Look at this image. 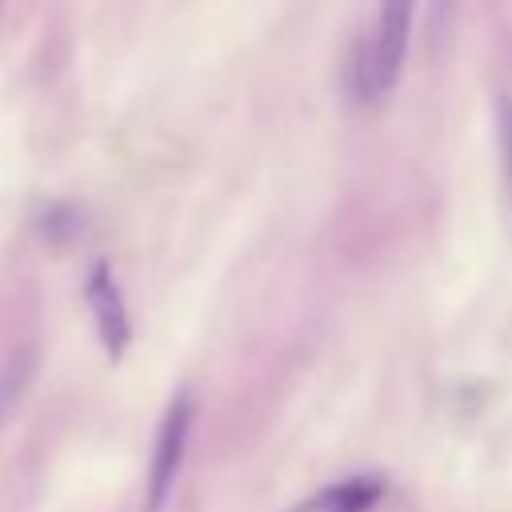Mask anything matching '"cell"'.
Listing matches in <instances>:
<instances>
[{
    "label": "cell",
    "instance_id": "obj_3",
    "mask_svg": "<svg viewBox=\"0 0 512 512\" xmlns=\"http://www.w3.org/2000/svg\"><path fill=\"white\" fill-rule=\"evenodd\" d=\"M84 296H88V308H92V320H96V336H100L108 360L116 364L132 344V320H128V304H124V292H120L108 260L92 264Z\"/></svg>",
    "mask_w": 512,
    "mask_h": 512
},
{
    "label": "cell",
    "instance_id": "obj_4",
    "mask_svg": "<svg viewBox=\"0 0 512 512\" xmlns=\"http://www.w3.org/2000/svg\"><path fill=\"white\" fill-rule=\"evenodd\" d=\"M380 496V480H352V484H340L332 492H324L320 500L304 504L300 512H312V508H324V512H368Z\"/></svg>",
    "mask_w": 512,
    "mask_h": 512
},
{
    "label": "cell",
    "instance_id": "obj_2",
    "mask_svg": "<svg viewBox=\"0 0 512 512\" xmlns=\"http://www.w3.org/2000/svg\"><path fill=\"white\" fill-rule=\"evenodd\" d=\"M192 396L176 392L160 428H156V444H152V464H148V484H144V512H164L172 484L180 476L184 464V448H188V432H192Z\"/></svg>",
    "mask_w": 512,
    "mask_h": 512
},
{
    "label": "cell",
    "instance_id": "obj_1",
    "mask_svg": "<svg viewBox=\"0 0 512 512\" xmlns=\"http://www.w3.org/2000/svg\"><path fill=\"white\" fill-rule=\"evenodd\" d=\"M412 12H416V0H380L376 32H372V40L364 48V64H360L364 92H388L396 84L404 52H408V36H412Z\"/></svg>",
    "mask_w": 512,
    "mask_h": 512
},
{
    "label": "cell",
    "instance_id": "obj_5",
    "mask_svg": "<svg viewBox=\"0 0 512 512\" xmlns=\"http://www.w3.org/2000/svg\"><path fill=\"white\" fill-rule=\"evenodd\" d=\"M36 228H40L44 240L68 244V240H76L84 232V212L76 204H44L40 216H36Z\"/></svg>",
    "mask_w": 512,
    "mask_h": 512
},
{
    "label": "cell",
    "instance_id": "obj_8",
    "mask_svg": "<svg viewBox=\"0 0 512 512\" xmlns=\"http://www.w3.org/2000/svg\"><path fill=\"white\" fill-rule=\"evenodd\" d=\"M444 4H452V0H436V24L444 20Z\"/></svg>",
    "mask_w": 512,
    "mask_h": 512
},
{
    "label": "cell",
    "instance_id": "obj_6",
    "mask_svg": "<svg viewBox=\"0 0 512 512\" xmlns=\"http://www.w3.org/2000/svg\"><path fill=\"white\" fill-rule=\"evenodd\" d=\"M28 376H32V356H16V360H8V364L0 368V420H4L8 408L20 400Z\"/></svg>",
    "mask_w": 512,
    "mask_h": 512
},
{
    "label": "cell",
    "instance_id": "obj_7",
    "mask_svg": "<svg viewBox=\"0 0 512 512\" xmlns=\"http://www.w3.org/2000/svg\"><path fill=\"white\" fill-rule=\"evenodd\" d=\"M496 140H500V172H504V188L512 200V96L504 92L496 104Z\"/></svg>",
    "mask_w": 512,
    "mask_h": 512
}]
</instances>
